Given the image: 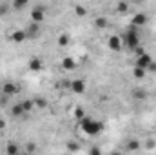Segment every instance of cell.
Wrapping results in <instances>:
<instances>
[{"instance_id":"44dd1931","label":"cell","mask_w":156,"mask_h":155,"mask_svg":"<svg viewBox=\"0 0 156 155\" xmlns=\"http://www.w3.org/2000/svg\"><path fill=\"white\" fill-rule=\"evenodd\" d=\"M66 146H67V150H69V152H73V153L80 150V144H78L76 141H67V144H66Z\"/></svg>"},{"instance_id":"cb8c5ba5","label":"cell","mask_w":156,"mask_h":155,"mask_svg":"<svg viewBox=\"0 0 156 155\" xmlns=\"http://www.w3.org/2000/svg\"><path fill=\"white\" fill-rule=\"evenodd\" d=\"M33 102H35V106H37V108H45V106H47V100H45V99H42V97L33 99Z\"/></svg>"},{"instance_id":"5bb4252c","label":"cell","mask_w":156,"mask_h":155,"mask_svg":"<svg viewBox=\"0 0 156 155\" xmlns=\"http://www.w3.org/2000/svg\"><path fill=\"white\" fill-rule=\"evenodd\" d=\"M94 26L98 29H107L109 28V18L107 17H96L94 18Z\"/></svg>"},{"instance_id":"f1b7e54d","label":"cell","mask_w":156,"mask_h":155,"mask_svg":"<svg viewBox=\"0 0 156 155\" xmlns=\"http://www.w3.org/2000/svg\"><path fill=\"white\" fill-rule=\"evenodd\" d=\"M89 155H102V150L98 146H91L89 148Z\"/></svg>"},{"instance_id":"d4e9b609","label":"cell","mask_w":156,"mask_h":155,"mask_svg":"<svg viewBox=\"0 0 156 155\" xmlns=\"http://www.w3.org/2000/svg\"><path fill=\"white\" fill-rule=\"evenodd\" d=\"M75 117H76V120H82L83 117H85V112H83V108H75Z\"/></svg>"},{"instance_id":"8fae6325","label":"cell","mask_w":156,"mask_h":155,"mask_svg":"<svg viewBox=\"0 0 156 155\" xmlns=\"http://www.w3.org/2000/svg\"><path fill=\"white\" fill-rule=\"evenodd\" d=\"M27 66H29V70H31V71L38 73L40 70H42V66H44V64H42V59H40V57H31Z\"/></svg>"},{"instance_id":"ffe728a7","label":"cell","mask_w":156,"mask_h":155,"mask_svg":"<svg viewBox=\"0 0 156 155\" xmlns=\"http://www.w3.org/2000/svg\"><path fill=\"white\" fill-rule=\"evenodd\" d=\"M133 97L142 100V99H145V97H147V91H145V89H142V88H136V89L133 91Z\"/></svg>"},{"instance_id":"4dcf8cb0","label":"cell","mask_w":156,"mask_h":155,"mask_svg":"<svg viewBox=\"0 0 156 155\" xmlns=\"http://www.w3.org/2000/svg\"><path fill=\"white\" fill-rule=\"evenodd\" d=\"M147 71H151V73H156V62H154V60L151 62V66L147 68Z\"/></svg>"},{"instance_id":"d590c367","label":"cell","mask_w":156,"mask_h":155,"mask_svg":"<svg viewBox=\"0 0 156 155\" xmlns=\"http://www.w3.org/2000/svg\"><path fill=\"white\" fill-rule=\"evenodd\" d=\"M20 155H31V153H27V152H20Z\"/></svg>"},{"instance_id":"d6a6232c","label":"cell","mask_w":156,"mask_h":155,"mask_svg":"<svg viewBox=\"0 0 156 155\" xmlns=\"http://www.w3.org/2000/svg\"><path fill=\"white\" fill-rule=\"evenodd\" d=\"M145 148H147V150H153V148H154V141H147V142H145Z\"/></svg>"},{"instance_id":"3957f363","label":"cell","mask_w":156,"mask_h":155,"mask_svg":"<svg viewBox=\"0 0 156 155\" xmlns=\"http://www.w3.org/2000/svg\"><path fill=\"white\" fill-rule=\"evenodd\" d=\"M154 59L149 55V53H144V55H140V57H136V68H142V70H145L147 71V68L151 66V62H153Z\"/></svg>"},{"instance_id":"8d00e7d4","label":"cell","mask_w":156,"mask_h":155,"mask_svg":"<svg viewBox=\"0 0 156 155\" xmlns=\"http://www.w3.org/2000/svg\"><path fill=\"white\" fill-rule=\"evenodd\" d=\"M0 97H2V88H0Z\"/></svg>"},{"instance_id":"7402d4cb","label":"cell","mask_w":156,"mask_h":155,"mask_svg":"<svg viewBox=\"0 0 156 155\" xmlns=\"http://www.w3.org/2000/svg\"><path fill=\"white\" fill-rule=\"evenodd\" d=\"M133 75H134V78H144V77H145V70H142V68H136V66H134Z\"/></svg>"},{"instance_id":"7a4b0ae2","label":"cell","mask_w":156,"mask_h":155,"mask_svg":"<svg viewBox=\"0 0 156 155\" xmlns=\"http://www.w3.org/2000/svg\"><path fill=\"white\" fill-rule=\"evenodd\" d=\"M122 44H125L129 49L134 51V49L140 46V35H138V29L131 26V28L123 33V37H122Z\"/></svg>"},{"instance_id":"8992f818","label":"cell","mask_w":156,"mask_h":155,"mask_svg":"<svg viewBox=\"0 0 156 155\" xmlns=\"http://www.w3.org/2000/svg\"><path fill=\"white\" fill-rule=\"evenodd\" d=\"M147 24V15L145 13H136L134 17H133V20H131V26L133 28H142V26H145Z\"/></svg>"},{"instance_id":"83f0119b","label":"cell","mask_w":156,"mask_h":155,"mask_svg":"<svg viewBox=\"0 0 156 155\" xmlns=\"http://www.w3.org/2000/svg\"><path fill=\"white\" fill-rule=\"evenodd\" d=\"M75 13H76L78 17H85V13H87V11H85V7H83V6H76V7H75Z\"/></svg>"},{"instance_id":"2e32d148","label":"cell","mask_w":156,"mask_h":155,"mask_svg":"<svg viewBox=\"0 0 156 155\" xmlns=\"http://www.w3.org/2000/svg\"><path fill=\"white\" fill-rule=\"evenodd\" d=\"M125 146H127V150H129V152H136V150H140V148H142V142H140L138 139H131Z\"/></svg>"},{"instance_id":"d6986e66","label":"cell","mask_w":156,"mask_h":155,"mask_svg":"<svg viewBox=\"0 0 156 155\" xmlns=\"http://www.w3.org/2000/svg\"><path fill=\"white\" fill-rule=\"evenodd\" d=\"M58 46L60 47H66V46H69V35H66V33H62V35H58Z\"/></svg>"},{"instance_id":"6da1fadb","label":"cell","mask_w":156,"mask_h":155,"mask_svg":"<svg viewBox=\"0 0 156 155\" xmlns=\"http://www.w3.org/2000/svg\"><path fill=\"white\" fill-rule=\"evenodd\" d=\"M80 128H82V131L85 135L94 137V135H100L104 131V122H100V120H96L93 117H83L80 120Z\"/></svg>"},{"instance_id":"52a82bcc","label":"cell","mask_w":156,"mask_h":155,"mask_svg":"<svg viewBox=\"0 0 156 155\" xmlns=\"http://www.w3.org/2000/svg\"><path fill=\"white\" fill-rule=\"evenodd\" d=\"M18 91H20V88L16 84H13V82H5L2 86V95H5V97H11V95H15Z\"/></svg>"},{"instance_id":"4316f807","label":"cell","mask_w":156,"mask_h":155,"mask_svg":"<svg viewBox=\"0 0 156 155\" xmlns=\"http://www.w3.org/2000/svg\"><path fill=\"white\" fill-rule=\"evenodd\" d=\"M26 152H27V153H35V152H37V146H35V142H27V144H26Z\"/></svg>"},{"instance_id":"e0dca14e","label":"cell","mask_w":156,"mask_h":155,"mask_svg":"<svg viewBox=\"0 0 156 155\" xmlns=\"http://www.w3.org/2000/svg\"><path fill=\"white\" fill-rule=\"evenodd\" d=\"M20 104H22V108H24V112H26V113H29V112L35 108V102H33L31 99H26V100H22Z\"/></svg>"},{"instance_id":"9a60e30c","label":"cell","mask_w":156,"mask_h":155,"mask_svg":"<svg viewBox=\"0 0 156 155\" xmlns=\"http://www.w3.org/2000/svg\"><path fill=\"white\" fill-rule=\"evenodd\" d=\"M11 115L16 117V119L26 115V112H24V108H22V104H20V102H16V104H13V106H11Z\"/></svg>"},{"instance_id":"7c38bea8","label":"cell","mask_w":156,"mask_h":155,"mask_svg":"<svg viewBox=\"0 0 156 155\" xmlns=\"http://www.w3.org/2000/svg\"><path fill=\"white\" fill-rule=\"evenodd\" d=\"M62 68L67 70V71H73V70L76 68L75 59H73V57H64V59H62Z\"/></svg>"},{"instance_id":"836d02e7","label":"cell","mask_w":156,"mask_h":155,"mask_svg":"<svg viewBox=\"0 0 156 155\" xmlns=\"http://www.w3.org/2000/svg\"><path fill=\"white\" fill-rule=\"evenodd\" d=\"M5 128V120L4 119H0V130H4Z\"/></svg>"},{"instance_id":"ba28073f","label":"cell","mask_w":156,"mask_h":155,"mask_svg":"<svg viewBox=\"0 0 156 155\" xmlns=\"http://www.w3.org/2000/svg\"><path fill=\"white\" fill-rule=\"evenodd\" d=\"M26 35H27V39H37L40 35V24L31 22V24L26 28Z\"/></svg>"},{"instance_id":"ac0fdd59","label":"cell","mask_w":156,"mask_h":155,"mask_svg":"<svg viewBox=\"0 0 156 155\" xmlns=\"http://www.w3.org/2000/svg\"><path fill=\"white\" fill-rule=\"evenodd\" d=\"M9 11H11V4L9 2H0V17L9 15Z\"/></svg>"},{"instance_id":"484cf974","label":"cell","mask_w":156,"mask_h":155,"mask_svg":"<svg viewBox=\"0 0 156 155\" xmlns=\"http://www.w3.org/2000/svg\"><path fill=\"white\" fill-rule=\"evenodd\" d=\"M116 9L120 11V13H125V11L129 9V4H127V2H118V4H116Z\"/></svg>"},{"instance_id":"4fadbf2b","label":"cell","mask_w":156,"mask_h":155,"mask_svg":"<svg viewBox=\"0 0 156 155\" xmlns=\"http://www.w3.org/2000/svg\"><path fill=\"white\" fill-rule=\"evenodd\" d=\"M5 155H20V146L16 142H7L5 144Z\"/></svg>"},{"instance_id":"5b68a950","label":"cell","mask_w":156,"mask_h":155,"mask_svg":"<svg viewBox=\"0 0 156 155\" xmlns=\"http://www.w3.org/2000/svg\"><path fill=\"white\" fill-rule=\"evenodd\" d=\"M122 37H118V35H111L109 39H107V47L111 49V51H120L122 49Z\"/></svg>"},{"instance_id":"e575fe53","label":"cell","mask_w":156,"mask_h":155,"mask_svg":"<svg viewBox=\"0 0 156 155\" xmlns=\"http://www.w3.org/2000/svg\"><path fill=\"white\" fill-rule=\"evenodd\" d=\"M109 155H123V153H122V152H111Z\"/></svg>"},{"instance_id":"f546056e","label":"cell","mask_w":156,"mask_h":155,"mask_svg":"<svg viewBox=\"0 0 156 155\" xmlns=\"http://www.w3.org/2000/svg\"><path fill=\"white\" fill-rule=\"evenodd\" d=\"M5 104H7V97H5V95H2V97H0V108H4Z\"/></svg>"},{"instance_id":"9c48e42d","label":"cell","mask_w":156,"mask_h":155,"mask_svg":"<svg viewBox=\"0 0 156 155\" xmlns=\"http://www.w3.org/2000/svg\"><path fill=\"white\" fill-rule=\"evenodd\" d=\"M71 91H73V93H78V95H82V93L85 91V82L80 80V78L71 80Z\"/></svg>"},{"instance_id":"603a6c76","label":"cell","mask_w":156,"mask_h":155,"mask_svg":"<svg viewBox=\"0 0 156 155\" xmlns=\"http://www.w3.org/2000/svg\"><path fill=\"white\" fill-rule=\"evenodd\" d=\"M27 6V0H15L13 2V9H24Z\"/></svg>"},{"instance_id":"1f68e13d","label":"cell","mask_w":156,"mask_h":155,"mask_svg":"<svg viewBox=\"0 0 156 155\" xmlns=\"http://www.w3.org/2000/svg\"><path fill=\"white\" fill-rule=\"evenodd\" d=\"M62 86H64L66 89H71V80H62Z\"/></svg>"},{"instance_id":"277c9868","label":"cell","mask_w":156,"mask_h":155,"mask_svg":"<svg viewBox=\"0 0 156 155\" xmlns=\"http://www.w3.org/2000/svg\"><path fill=\"white\" fill-rule=\"evenodd\" d=\"M44 18H45V9H44V6H37V7L31 11V22L40 24Z\"/></svg>"},{"instance_id":"30bf717a","label":"cell","mask_w":156,"mask_h":155,"mask_svg":"<svg viewBox=\"0 0 156 155\" xmlns=\"http://www.w3.org/2000/svg\"><path fill=\"white\" fill-rule=\"evenodd\" d=\"M26 39H27V35H26V29H15V31L11 33V40H13L15 44H22Z\"/></svg>"}]
</instances>
